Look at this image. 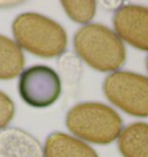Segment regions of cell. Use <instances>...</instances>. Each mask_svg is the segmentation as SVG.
Listing matches in <instances>:
<instances>
[{
	"label": "cell",
	"instance_id": "6da1fadb",
	"mask_svg": "<svg viewBox=\"0 0 148 157\" xmlns=\"http://www.w3.org/2000/svg\"><path fill=\"white\" fill-rule=\"evenodd\" d=\"M74 50L92 68L114 72L126 61V50L115 31L99 23L81 27L74 35Z\"/></svg>",
	"mask_w": 148,
	"mask_h": 157
},
{
	"label": "cell",
	"instance_id": "7a4b0ae2",
	"mask_svg": "<svg viewBox=\"0 0 148 157\" xmlns=\"http://www.w3.org/2000/svg\"><path fill=\"white\" fill-rule=\"evenodd\" d=\"M16 44L42 58H53L65 52L67 35L53 20L37 13H23L12 25Z\"/></svg>",
	"mask_w": 148,
	"mask_h": 157
},
{
	"label": "cell",
	"instance_id": "3957f363",
	"mask_svg": "<svg viewBox=\"0 0 148 157\" xmlns=\"http://www.w3.org/2000/svg\"><path fill=\"white\" fill-rule=\"evenodd\" d=\"M66 126L71 133L89 143L109 144L119 137L123 120L114 109L97 102L74 105L66 114Z\"/></svg>",
	"mask_w": 148,
	"mask_h": 157
},
{
	"label": "cell",
	"instance_id": "277c9868",
	"mask_svg": "<svg viewBox=\"0 0 148 157\" xmlns=\"http://www.w3.org/2000/svg\"><path fill=\"white\" fill-rule=\"evenodd\" d=\"M103 91L111 103L130 116L148 117V78L119 71L105 78Z\"/></svg>",
	"mask_w": 148,
	"mask_h": 157
},
{
	"label": "cell",
	"instance_id": "5b68a950",
	"mask_svg": "<svg viewBox=\"0 0 148 157\" xmlns=\"http://www.w3.org/2000/svg\"><path fill=\"white\" fill-rule=\"evenodd\" d=\"M21 98L33 108H48L61 95V80L51 67L36 65L22 71L19 80Z\"/></svg>",
	"mask_w": 148,
	"mask_h": 157
},
{
	"label": "cell",
	"instance_id": "8992f818",
	"mask_svg": "<svg viewBox=\"0 0 148 157\" xmlns=\"http://www.w3.org/2000/svg\"><path fill=\"white\" fill-rule=\"evenodd\" d=\"M116 35L126 43L148 51V8L140 5H124L114 15Z\"/></svg>",
	"mask_w": 148,
	"mask_h": 157
},
{
	"label": "cell",
	"instance_id": "52a82bcc",
	"mask_svg": "<svg viewBox=\"0 0 148 157\" xmlns=\"http://www.w3.org/2000/svg\"><path fill=\"white\" fill-rule=\"evenodd\" d=\"M0 157H44L41 142L18 127L0 129Z\"/></svg>",
	"mask_w": 148,
	"mask_h": 157
},
{
	"label": "cell",
	"instance_id": "ba28073f",
	"mask_svg": "<svg viewBox=\"0 0 148 157\" xmlns=\"http://www.w3.org/2000/svg\"><path fill=\"white\" fill-rule=\"evenodd\" d=\"M43 150L44 157H99L87 143L60 132H54L46 137Z\"/></svg>",
	"mask_w": 148,
	"mask_h": 157
},
{
	"label": "cell",
	"instance_id": "9c48e42d",
	"mask_svg": "<svg viewBox=\"0 0 148 157\" xmlns=\"http://www.w3.org/2000/svg\"><path fill=\"white\" fill-rule=\"evenodd\" d=\"M118 149L123 157H148V124L133 123L118 137Z\"/></svg>",
	"mask_w": 148,
	"mask_h": 157
},
{
	"label": "cell",
	"instance_id": "30bf717a",
	"mask_svg": "<svg viewBox=\"0 0 148 157\" xmlns=\"http://www.w3.org/2000/svg\"><path fill=\"white\" fill-rule=\"evenodd\" d=\"M25 56L14 40L0 35V80H12L22 73Z\"/></svg>",
	"mask_w": 148,
	"mask_h": 157
},
{
	"label": "cell",
	"instance_id": "8fae6325",
	"mask_svg": "<svg viewBox=\"0 0 148 157\" xmlns=\"http://www.w3.org/2000/svg\"><path fill=\"white\" fill-rule=\"evenodd\" d=\"M61 5L66 14L68 15V17L84 25L94 19L96 13V1L94 0H84V1L64 0L61 1Z\"/></svg>",
	"mask_w": 148,
	"mask_h": 157
},
{
	"label": "cell",
	"instance_id": "7c38bea8",
	"mask_svg": "<svg viewBox=\"0 0 148 157\" xmlns=\"http://www.w3.org/2000/svg\"><path fill=\"white\" fill-rule=\"evenodd\" d=\"M59 66L60 71H61V75L65 82L67 84H72L78 81L81 74V64L80 60L75 56L71 53L64 54L59 60Z\"/></svg>",
	"mask_w": 148,
	"mask_h": 157
},
{
	"label": "cell",
	"instance_id": "4fadbf2b",
	"mask_svg": "<svg viewBox=\"0 0 148 157\" xmlns=\"http://www.w3.org/2000/svg\"><path fill=\"white\" fill-rule=\"evenodd\" d=\"M15 114V105L5 93L0 91V129L6 128V126L12 121Z\"/></svg>",
	"mask_w": 148,
	"mask_h": 157
},
{
	"label": "cell",
	"instance_id": "5bb4252c",
	"mask_svg": "<svg viewBox=\"0 0 148 157\" xmlns=\"http://www.w3.org/2000/svg\"><path fill=\"white\" fill-rule=\"evenodd\" d=\"M146 67H147V72H148V57L146 58Z\"/></svg>",
	"mask_w": 148,
	"mask_h": 157
}]
</instances>
